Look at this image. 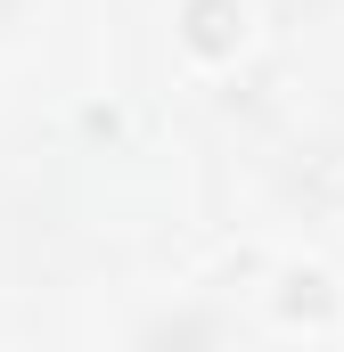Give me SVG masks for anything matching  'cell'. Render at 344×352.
Returning a JSON list of instances; mask_svg holds the SVG:
<instances>
[{"label": "cell", "mask_w": 344, "mask_h": 352, "mask_svg": "<svg viewBox=\"0 0 344 352\" xmlns=\"http://www.w3.org/2000/svg\"><path fill=\"white\" fill-rule=\"evenodd\" d=\"M17 16H25V0H0V33H8V25H17Z\"/></svg>", "instance_id": "1"}]
</instances>
